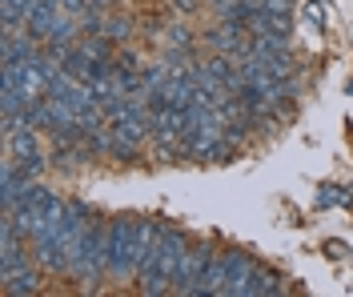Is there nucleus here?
<instances>
[{"label":"nucleus","mask_w":353,"mask_h":297,"mask_svg":"<svg viewBox=\"0 0 353 297\" xmlns=\"http://www.w3.org/2000/svg\"><path fill=\"white\" fill-rule=\"evenodd\" d=\"M185 249H189V237L176 225H161V237H157L153 253L145 257V265H141V274H137V289L145 297L169 294L173 281H176V269H181Z\"/></svg>","instance_id":"f257e3e1"},{"label":"nucleus","mask_w":353,"mask_h":297,"mask_svg":"<svg viewBox=\"0 0 353 297\" xmlns=\"http://www.w3.org/2000/svg\"><path fill=\"white\" fill-rule=\"evenodd\" d=\"M68 277L81 285H97L101 277H109V269H105V225H97V217L68 257Z\"/></svg>","instance_id":"f03ea898"},{"label":"nucleus","mask_w":353,"mask_h":297,"mask_svg":"<svg viewBox=\"0 0 353 297\" xmlns=\"http://www.w3.org/2000/svg\"><path fill=\"white\" fill-rule=\"evenodd\" d=\"M105 269H109V281H129V277H137L129 217H112L109 225H105Z\"/></svg>","instance_id":"7ed1b4c3"},{"label":"nucleus","mask_w":353,"mask_h":297,"mask_svg":"<svg viewBox=\"0 0 353 297\" xmlns=\"http://www.w3.org/2000/svg\"><path fill=\"white\" fill-rule=\"evenodd\" d=\"M52 197H57L52 189H44V185L32 181L21 193V201H17L12 209H4V213H8V217L17 221V229H21L28 241H32V237L41 233V225H44V213H48V205H52Z\"/></svg>","instance_id":"20e7f679"},{"label":"nucleus","mask_w":353,"mask_h":297,"mask_svg":"<svg viewBox=\"0 0 353 297\" xmlns=\"http://www.w3.org/2000/svg\"><path fill=\"white\" fill-rule=\"evenodd\" d=\"M213 245H189L185 249V257H181V269H176V281H173V294H189L193 297V289H197V281L205 277V269L213 265Z\"/></svg>","instance_id":"39448f33"},{"label":"nucleus","mask_w":353,"mask_h":297,"mask_svg":"<svg viewBox=\"0 0 353 297\" xmlns=\"http://www.w3.org/2000/svg\"><path fill=\"white\" fill-rule=\"evenodd\" d=\"M0 294L4 297H32L41 294V265H12V269H0Z\"/></svg>","instance_id":"423d86ee"},{"label":"nucleus","mask_w":353,"mask_h":297,"mask_svg":"<svg viewBox=\"0 0 353 297\" xmlns=\"http://www.w3.org/2000/svg\"><path fill=\"white\" fill-rule=\"evenodd\" d=\"M221 257H225V269H229V297H245L249 277L257 274V261L241 249H229V253H221Z\"/></svg>","instance_id":"0eeeda50"},{"label":"nucleus","mask_w":353,"mask_h":297,"mask_svg":"<svg viewBox=\"0 0 353 297\" xmlns=\"http://www.w3.org/2000/svg\"><path fill=\"white\" fill-rule=\"evenodd\" d=\"M0 52H4V69H17V65H24V61L37 57V41H32L24 28H17V32H4Z\"/></svg>","instance_id":"6e6552de"},{"label":"nucleus","mask_w":353,"mask_h":297,"mask_svg":"<svg viewBox=\"0 0 353 297\" xmlns=\"http://www.w3.org/2000/svg\"><path fill=\"white\" fill-rule=\"evenodd\" d=\"M193 297H229V269H225V257H213V265H209L205 277L197 281Z\"/></svg>","instance_id":"1a4fd4ad"},{"label":"nucleus","mask_w":353,"mask_h":297,"mask_svg":"<svg viewBox=\"0 0 353 297\" xmlns=\"http://www.w3.org/2000/svg\"><path fill=\"white\" fill-rule=\"evenodd\" d=\"M330 205H353V197L337 185H321L317 189V209H330Z\"/></svg>","instance_id":"9d476101"},{"label":"nucleus","mask_w":353,"mask_h":297,"mask_svg":"<svg viewBox=\"0 0 353 297\" xmlns=\"http://www.w3.org/2000/svg\"><path fill=\"white\" fill-rule=\"evenodd\" d=\"M285 285H281V277L273 274V269H257V297H269V294H281Z\"/></svg>","instance_id":"9b49d317"},{"label":"nucleus","mask_w":353,"mask_h":297,"mask_svg":"<svg viewBox=\"0 0 353 297\" xmlns=\"http://www.w3.org/2000/svg\"><path fill=\"white\" fill-rule=\"evenodd\" d=\"M101 32H105L109 41H125V37H129V21H121V17H109V21H101Z\"/></svg>","instance_id":"f8f14e48"},{"label":"nucleus","mask_w":353,"mask_h":297,"mask_svg":"<svg viewBox=\"0 0 353 297\" xmlns=\"http://www.w3.org/2000/svg\"><path fill=\"white\" fill-rule=\"evenodd\" d=\"M305 21L313 24V28H321V24H325V8H321L317 0H309V4H305Z\"/></svg>","instance_id":"ddd939ff"},{"label":"nucleus","mask_w":353,"mask_h":297,"mask_svg":"<svg viewBox=\"0 0 353 297\" xmlns=\"http://www.w3.org/2000/svg\"><path fill=\"white\" fill-rule=\"evenodd\" d=\"M325 253H330V257H345V245H341V241H325Z\"/></svg>","instance_id":"4468645a"},{"label":"nucleus","mask_w":353,"mask_h":297,"mask_svg":"<svg viewBox=\"0 0 353 297\" xmlns=\"http://www.w3.org/2000/svg\"><path fill=\"white\" fill-rule=\"evenodd\" d=\"M176 8H193V4H197V0H173Z\"/></svg>","instance_id":"2eb2a0df"}]
</instances>
